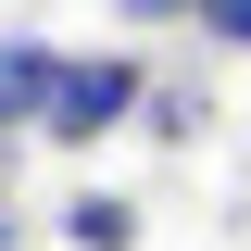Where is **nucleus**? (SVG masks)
Segmentation results:
<instances>
[{
	"mask_svg": "<svg viewBox=\"0 0 251 251\" xmlns=\"http://www.w3.org/2000/svg\"><path fill=\"white\" fill-rule=\"evenodd\" d=\"M151 113V63L138 50H63V88H50V151H100V138H126V126Z\"/></svg>",
	"mask_w": 251,
	"mask_h": 251,
	"instance_id": "1",
	"label": "nucleus"
},
{
	"mask_svg": "<svg viewBox=\"0 0 251 251\" xmlns=\"http://www.w3.org/2000/svg\"><path fill=\"white\" fill-rule=\"evenodd\" d=\"M188 25H201V50H251V0H188Z\"/></svg>",
	"mask_w": 251,
	"mask_h": 251,
	"instance_id": "5",
	"label": "nucleus"
},
{
	"mask_svg": "<svg viewBox=\"0 0 251 251\" xmlns=\"http://www.w3.org/2000/svg\"><path fill=\"white\" fill-rule=\"evenodd\" d=\"M50 88H63V50L38 25H0V151L50 126Z\"/></svg>",
	"mask_w": 251,
	"mask_h": 251,
	"instance_id": "2",
	"label": "nucleus"
},
{
	"mask_svg": "<svg viewBox=\"0 0 251 251\" xmlns=\"http://www.w3.org/2000/svg\"><path fill=\"white\" fill-rule=\"evenodd\" d=\"M201 126H214V88H201V75H151V113H138V138H163V151H188Z\"/></svg>",
	"mask_w": 251,
	"mask_h": 251,
	"instance_id": "4",
	"label": "nucleus"
},
{
	"mask_svg": "<svg viewBox=\"0 0 251 251\" xmlns=\"http://www.w3.org/2000/svg\"><path fill=\"white\" fill-rule=\"evenodd\" d=\"M13 239H25V214H13V176H0V251H13Z\"/></svg>",
	"mask_w": 251,
	"mask_h": 251,
	"instance_id": "6",
	"label": "nucleus"
},
{
	"mask_svg": "<svg viewBox=\"0 0 251 251\" xmlns=\"http://www.w3.org/2000/svg\"><path fill=\"white\" fill-rule=\"evenodd\" d=\"M50 239L63 251H138V201H126V188H75L50 214Z\"/></svg>",
	"mask_w": 251,
	"mask_h": 251,
	"instance_id": "3",
	"label": "nucleus"
}]
</instances>
